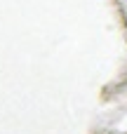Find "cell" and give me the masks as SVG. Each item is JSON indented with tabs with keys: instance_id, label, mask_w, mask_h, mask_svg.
Wrapping results in <instances>:
<instances>
[]
</instances>
